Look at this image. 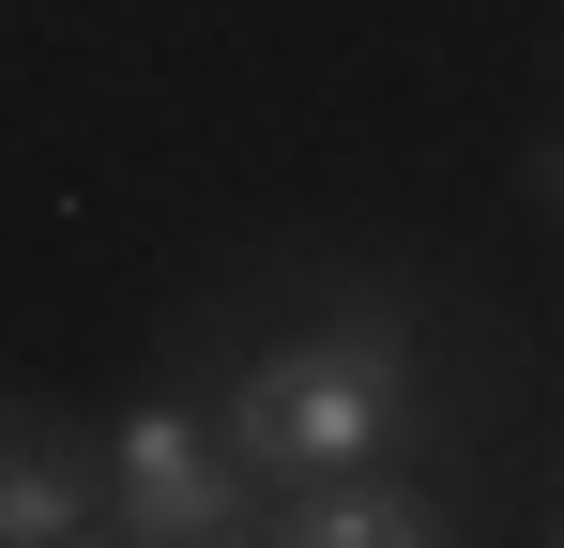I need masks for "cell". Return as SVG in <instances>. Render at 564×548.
<instances>
[{"instance_id":"cell-1","label":"cell","mask_w":564,"mask_h":548,"mask_svg":"<svg viewBox=\"0 0 564 548\" xmlns=\"http://www.w3.org/2000/svg\"><path fill=\"white\" fill-rule=\"evenodd\" d=\"M397 427H412V320H397V289H351L321 336L229 365V472H290L305 487V472H351Z\"/></svg>"},{"instance_id":"cell-4","label":"cell","mask_w":564,"mask_h":548,"mask_svg":"<svg viewBox=\"0 0 564 548\" xmlns=\"http://www.w3.org/2000/svg\"><path fill=\"white\" fill-rule=\"evenodd\" d=\"M62 534H107L93 472L46 442V427H0V548H62Z\"/></svg>"},{"instance_id":"cell-3","label":"cell","mask_w":564,"mask_h":548,"mask_svg":"<svg viewBox=\"0 0 564 548\" xmlns=\"http://www.w3.org/2000/svg\"><path fill=\"white\" fill-rule=\"evenodd\" d=\"M290 548H397V534H443L427 518V487H397V472H305L290 487V518H260Z\"/></svg>"},{"instance_id":"cell-2","label":"cell","mask_w":564,"mask_h":548,"mask_svg":"<svg viewBox=\"0 0 564 548\" xmlns=\"http://www.w3.org/2000/svg\"><path fill=\"white\" fill-rule=\"evenodd\" d=\"M107 534H138V548H198V534H245V472L198 442L184 412H138L122 427V457H107Z\"/></svg>"},{"instance_id":"cell-5","label":"cell","mask_w":564,"mask_h":548,"mask_svg":"<svg viewBox=\"0 0 564 548\" xmlns=\"http://www.w3.org/2000/svg\"><path fill=\"white\" fill-rule=\"evenodd\" d=\"M534 183H550V213H564V153H550V168H534Z\"/></svg>"}]
</instances>
